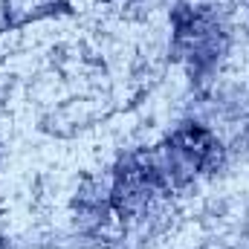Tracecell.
Masks as SVG:
<instances>
[{
    "mask_svg": "<svg viewBox=\"0 0 249 249\" xmlns=\"http://www.w3.org/2000/svg\"><path fill=\"white\" fill-rule=\"evenodd\" d=\"M174 23H177V50L188 55L197 67L212 64L220 55L223 41H220V29L212 20V15L180 6V12L174 15Z\"/></svg>",
    "mask_w": 249,
    "mask_h": 249,
    "instance_id": "cell-1",
    "label": "cell"
}]
</instances>
